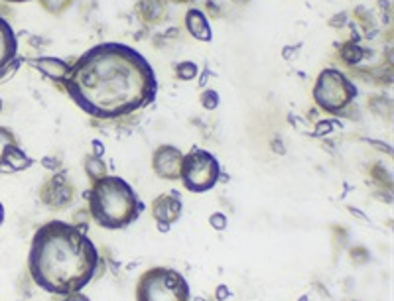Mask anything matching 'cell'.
Returning a JSON list of instances; mask_svg holds the SVG:
<instances>
[{
	"instance_id": "19",
	"label": "cell",
	"mask_w": 394,
	"mask_h": 301,
	"mask_svg": "<svg viewBox=\"0 0 394 301\" xmlns=\"http://www.w3.org/2000/svg\"><path fill=\"white\" fill-rule=\"evenodd\" d=\"M75 0H40L41 9L48 10L49 14H64Z\"/></svg>"
},
{
	"instance_id": "1",
	"label": "cell",
	"mask_w": 394,
	"mask_h": 301,
	"mask_svg": "<svg viewBox=\"0 0 394 301\" xmlns=\"http://www.w3.org/2000/svg\"><path fill=\"white\" fill-rule=\"evenodd\" d=\"M75 105L98 121H115L152 105L158 95L154 67L126 44L103 41L87 49L61 85Z\"/></svg>"
},
{
	"instance_id": "16",
	"label": "cell",
	"mask_w": 394,
	"mask_h": 301,
	"mask_svg": "<svg viewBox=\"0 0 394 301\" xmlns=\"http://www.w3.org/2000/svg\"><path fill=\"white\" fill-rule=\"evenodd\" d=\"M365 49L359 46V41H347L339 49V56H341V61H345L347 66H359L363 59H365Z\"/></svg>"
},
{
	"instance_id": "30",
	"label": "cell",
	"mask_w": 394,
	"mask_h": 301,
	"mask_svg": "<svg viewBox=\"0 0 394 301\" xmlns=\"http://www.w3.org/2000/svg\"><path fill=\"white\" fill-rule=\"evenodd\" d=\"M229 287L227 285H219L217 290H215V297H217V301H225L227 297H229Z\"/></svg>"
},
{
	"instance_id": "26",
	"label": "cell",
	"mask_w": 394,
	"mask_h": 301,
	"mask_svg": "<svg viewBox=\"0 0 394 301\" xmlns=\"http://www.w3.org/2000/svg\"><path fill=\"white\" fill-rule=\"evenodd\" d=\"M347 12H341V14H335L333 18H329V26L331 28H343L347 24Z\"/></svg>"
},
{
	"instance_id": "15",
	"label": "cell",
	"mask_w": 394,
	"mask_h": 301,
	"mask_svg": "<svg viewBox=\"0 0 394 301\" xmlns=\"http://www.w3.org/2000/svg\"><path fill=\"white\" fill-rule=\"evenodd\" d=\"M83 165H85V173H87V178L89 181H98V179H103L107 173V163L103 158H97V155L87 154L83 158Z\"/></svg>"
},
{
	"instance_id": "31",
	"label": "cell",
	"mask_w": 394,
	"mask_h": 301,
	"mask_svg": "<svg viewBox=\"0 0 394 301\" xmlns=\"http://www.w3.org/2000/svg\"><path fill=\"white\" fill-rule=\"evenodd\" d=\"M271 146H272V150H276V152H278L280 155H284V154H286V146H284V144H282V140H280V138L272 140V142H271Z\"/></svg>"
},
{
	"instance_id": "3",
	"label": "cell",
	"mask_w": 394,
	"mask_h": 301,
	"mask_svg": "<svg viewBox=\"0 0 394 301\" xmlns=\"http://www.w3.org/2000/svg\"><path fill=\"white\" fill-rule=\"evenodd\" d=\"M85 199L93 220L105 230L128 228L146 209L136 189L118 175H105L93 181L89 191H85Z\"/></svg>"
},
{
	"instance_id": "6",
	"label": "cell",
	"mask_w": 394,
	"mask_h": 301,
	"mask_svg": "<svg viewBox=\"0 0 394 301\" xmlns=\"http://www.w3.org/2000/svg\"><path fill=\"white\" fill-rule=\"evenodd\" d=\"M221 179V163L217 155L203 148H191L181 160L180 181L189 193H207Z\"/></svg>"
},
{
	"instance_id": "24",
	"label": "cell",
	"mask_w": 394,
	"mask_h": 301,
	"mask_svg": "<svg viewBox=\"0 0 394 301\" xmlns=\"http://www.w3.org/2000/svg\"><path fill=\"white\" fill-rule=\"evenodd\" d=\"M41 165L51 171H59L61 170V158H58V155H46V158H41Z\"/></svg>"
},
{
	"instance_id": "18",
	"label": "cell",
	"mask_w": 394,
	"mask_h": 301,
	"mask_svg": "<svg viewBox=\"0 0 394 301\" xmlns=\"http://www.w3.org/2000/svg\"><path fill=\"white\" fill-rule=\"evenodd\" d=\"M199 103L203 105L206 111H217L219 105H221V97H219V93L215 89H206L201 91V95H199Z\"/></svg>"
},
{
	"instance_id": "8",
	"label": "cell",
	"mask_w": 394,
	"mask_h": 301,
	"mask_svg": "<svg viewBox=\"0 0 394 301\" xmlns=\"http://www.w3.org/2000/svg\"><path fill=\"white\" fill-rule=\"evenodd\" d=\"M183 213V203L178 191H168L158 195L152 203H150V215L156 220V227L160 233H170L173 223L181 219Z\"/></svg>"
},
{
	"instance_id": "17",
	"label": "cell",
	"mask_w": 394,
	"mask_h": 301,
	"mask_svg": "<svg viewBox=\"0 0 394 301\" xmlns=\"http://www.w3.org/2000/svg\"><path fill=\"white\" fill-rule=\"evenodd\" d=\"M199 75V67L193 61H181L176 66V77L181 81H193Z\"/></svg>"
},
{
	"instance_id": "27",
	"label": "cell",
	"mask_w": 394,
	"mask_h": 301,
	"mask_svg": "<svg viewBox=\"0 0 394 301\" xmlns=\"http://www.w3.org/2000/svg\"><path fill=\"white\" fill-rule=\"evenodd\" d=\"M91 148H93V155H97V158H103V155H105V144H103L101 140H93V142H91Z\"/></svg>"
},
{
	"instance_id": "25",
	"label": "cell",
	"mask_w": 394,
	"mask_h": 301,
	"mask_svg": "<svg viewBox=\"0 0 394 301\" xmlns=\"http://www.w3.org/2000/svg\"><path fill=\"white\" fill-rule=\"evenodd\" d=\"M300 49H302V44H296V46H286V48L282 49V56H284V59H286V61H294V59H298Z\"/></svg>"
},
{
	"instance_id": "29",
	"label": "cell",
	"mask_w": 394,
	"mask_h": 301,
	"mask_svg": "<svg viewBox=\"0 0 394 301\" xmlns=\"http://www.w3.org/2000/svg\"><path fill=\"white\" fill-rule=\"evenodd\" d=\"M61 301H91V300L85 295V293L75 292V293H69V295H64Z\"/></svg>"
},
{
	"instance_id": "11",
	"label": "cell",
	"mask_w": 394,
	"mask_h": 301,
	"mask_svg": "<svg viewBox=\"0 0 394 301\" xmlns=\"http://www.w3.org/2000/svg\"><path fill=\"white\" fill-rule=\"evenodd\" d=\"M34 165V158L26 154L20 144L4 148L0 155V173H18V171L30 170Z\"/></svg>"
},
{
	"instance_id": "10",
	"label": "cell",
	"mask_w": 394,
	"mask_h": 301,
	"mask_svg": "<svg viewBox=\"0 0 394 301\" xmlns=\"http://www.w3.org/2000/svg\"><path fill=\"white\" fill-rule=\"evenodd\" d=\"M30 66L34 69H38L41 75H46L54 83H58V85H64L67 75L71 71V63L61 59V57H34V59H30Z\"/></svg>"
},
{
	"instance_id": "4",
	"label": "cell",
	"mask_w": 394,
	"mask_h": 301,
	"mask_svg": "<svg viewBox=\"0 0 394 301\" xmlns=\"http://www.w3.org/2000/svg\"><path fill=\"white\" fill-rule=\"evenodd\" d=\"M191 290L186 276L173 268L154 266L146 270L136 282V301H189Z\"/></svg>"
},
{
	"instance_id": "32",
	"label": "cell",
	"mask_w": 394,
	"mask_h": 301,
	"mask_svg": "<svg viewBox=\"0 0 394 301\" xmlns=\"http://www.w3.org/2000/svg\"><path fill=\"white\" fill-rule=\"evenodd\" d=\"M4 219H6V209H4V205L0 203V227H2Z\"/></svg>"
},
{
	"instance_id": "5",
	"label": "cell",
	"mask_w": 394,
	"mask_h": 301,
	"mask_svg": "<svg viewBox=\"0 0 394 301\" xmlns=\"http://www.w3.org/2000/svg\"><path fill=\"white\" fill-rule=\"evenodd\" d=\"M357 95L359 91L355 87V83L343 71L333 69V67H328L318 75L312 89L313 103L320 106L321 111L329 114H339V116H343L345 111L353 105Z\"/></svg>"
},
{
	"instance_id": "35",
	"label": "cell",
	"mask_w": 394,
	"mask_h": 301,
	"mask_svg": "<svg viewBox=\"0 0 394 301\" xmlns=\"http://www.w3.org/2000/svg\"><path fill=\"white\" fill-rule=\"evenodd\" d=\"M2 111H4V101L0 98V113H2Z\"/></svg>"
},
{
	"instance_id": "9",
	"label": "cell",
	"mask_w": 394,
	"mask_h": 301,
	"mask_svg": "<svg viewBox=\"0 0 394 301\" xmlns=\"http://www.w3.org/2000/svg\"><path fill=\"white\" fill-rule=\"evenodd\" d=\"M183 152L172 144H162L152 154V171L166 181H180Z\"/></svg>"
},
{
	"instance_id": "34",
	"label": "cell",
	"mask_w": 394,
	"mask_h": 301,
	"mask_svg": "<svg viewBox=\"0 0 394 301\" xmlns=\"http://www.w3.org/2000/svg\"><path fill=\"white\" fill-rule=\"evenodd\" d=\"M4 2H14V4H18V2H30V0H4Z\"/></svg>"
},
{
	"instance_id": "13",
	"label": "cell",
	"mask_w": 394,
	"mask_h": 301,
	"mask_svg": "<svg viewBox=\"0 0 394 301\" xmlns=\"http://www.w3.org/2000/svg\"><path fill=\"white\" fill-rule=\"evenodd\" d=\"M183 24H186V30L191 34V38H196L197 41H209L213 40V30L209 26V20L203 14V10L199 9H189L186 12V18H183Z\"/></svg>"
},
{
	"instance_id": "33",
	"label": "cell",
	"mask_w": 394,
	"mask_h": 301,
	"mask_svg": "<svg viewBox=\"0 0 394 301\" xmlns=\"http://www.w3.org/2000/svg\"><path fill=\"white\" fill-rule=\"evenodd\" d=\"M172 2H176V4H188L191 0H172Z\"/></svg>"
},
{
	"instance_id": "20",
	"label": "cell",
	"mask_w": 394,
	"mask_h": 301,
	"mask_svg": "<svg viewBox=\"0 0 394 301\" xmlns=\"http://www.w3.org/2000/svg\"><path fill=\"white\" fill-rule=\"evenodd\" d=\"M22 63H24V57H16V59H12L9 66L0 71V83H6L9 79H12V77H14V73H16L18 69H20V66H22Z\"/></svg>"
},
{
	"instance_id": "14",
	"label": "cell",
	"mask_w": 394,
	"mask_h": 301,
	"mask_svg": "<svg viewBox=\"0 0 394 301\" xmlns=\"http://www.w3.org/2000/svg\"><path fill=\"white\" fill-rule=\"evenodd\" d=\"M136 14L144 24H158L166 14L164 0H138Z\"/></svg>"
},
{
	"instance_id": "12",
	"label": "cell",
	"mask_w": 394,
	"mask_h": 301,
	"mask_svg": "<svg viewBox=\"0 0 394 301\" xmlns=\"http://www.w3.org/2000/svg\"><path fill=\"white\" fill-rule=\"evenodd\" d=\"M18 57V38L14 28L0 14V71Z\"/></svg>"
},
{
	"instance_id": "21",
	"label": "cell",
	"mask_w": 394,
	"mask_h": 301,
	"mask_svg": "<svg viewBox=\"0 0 394 301\" xmlns=\"http://www.w3.org/2000/svg\"><path fill=\"white\" fill-rule=\"evenodd\" d=\"M12 144H18V138L14 131H10L6 126H0V155L4 152V148L12 146Z\"/></svg>"
},
{
	"instance_id": "7",
	"label": "cell",
	"mask_w": 394,
	"mask_h": 301,
	"mask_svg": "<svg viewBox=\"0 0 394 301\" xmlns=\"http://www.w3.org/2000/svg\"><path fill=\"white\" fill-rule=\"evenodd\" d=\"M40 201L49 211H66L75 201V188L64 170L56 171L40 188Z\"/></svg>"
},
{
	"instance_id": "2",
	"label": "cell",
	"mask_w": 394,
	"mask_h": 301,
	"mask_svg": "<svg viewBox=\"0 0 394 301\" xmlns=\"http://www.w3.org/2000/svg\"><path fill=\"white\" fill-rule=\"evenodd\" d=\"M103 258L85 228L48 220L32 238L28 252V274L40 290L51 295L81 292L95 280Z\"/></svg>"
},
{
	"instance_id": "22",
	"label": "cell",
	"mask_w": 394,
	"mask_h": 301,
	"mask_svg": "<svg viewBox=\"0 0 394 301\" xmlns=\"http://www.w3.org/2000/svg\"><path fill=\"white\" fill-rule=\"evenodd\" d=\"M209 225L213 227V230L223 233V230H227V227H229V219H227L225 213H213V215L209 217Z\"/></svg>"
},
{
	"instance_id": "23",
	"label": "cell",
	"mask_w": 394,
	"mask_h": 301,
	"mask_svg": "<svg viewBox=\"0 0 394 301\" xmlns=\"http://www.w3.org/2000/svg\"><path fill=\"white\" fill-rule=\"evenodd\" d=\"M333 128H335L333 121H318L315 128H313V136H318V138H321V136H329V134L333 132Z\"/></svg>"
},
{
	"instance_id": "28",
	"label": "cell",
	"mask_w": 394,
	"mask_h": 301,
	"mask_svg": "<svg viewBox=\"0 0 394 301\" xmlns=\"http://www.w3.org/2000/svg\"><path fill=\"white\" fill-rule=\"evenodd\" d=\"M197 77H199L197 87H199V89H206L207 81H209V77H211V71H209V69H203V71H199V75H197Z\"/></svg>"
}]
</instances>
